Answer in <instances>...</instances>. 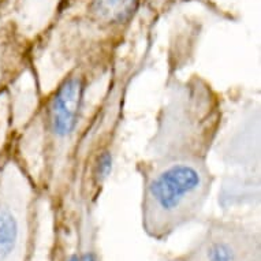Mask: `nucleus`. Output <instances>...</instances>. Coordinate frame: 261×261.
Masks as SVG:
<instances>
[{
  "label": "nucleus",
  "instance_id": "3",
  "mask_svg": "<svg viewBox=\"0 0 261 261\" xmlns=\"http://www.w3.org/2000/svg\"><path fill=\"white\" fill-rule=\"evenodd\" d=\"M146 0H77L45 33L52 66L64 70L84 60H111L127 39Z\"/></svg>",
  "mask_w": 261,
  "mask_h": 261
},
{
  "label": "nucleus",
  "instance_id": "8",
  "mask_svg": "<svg viewBox=\"0 0 261 261\" xmlns=\"http://www.w3.org/2000/svg\"><path fill=\"white\" fill-rule=\"evenodd\" d=\"M7 130H9V118H7V115H3V118L0 120V150H2V146L5 145Z\"/></svg>",
  "mask_w": 261,
  "mask_h": 261
},
{
  "label": "nucleus",
  "instance_id": "6",
  "mask_svg": "<svg viewBox=\"0 0 261 261\" xmlns=\"http://www.w3.org/2000/svg\"><path fill=\"white\" fill-rule=\"evenodd\" d=\"M178 261H260V236L241 220L215 219Z\"/></svg>",
  "mask_w": 261,
  "mask_h": 261
},
{
  "label": "nucleus",
  "instance_id": "4",
  "mask_svg": "<svg viewBox=\"0 0 261 261\" xmlns=\"http://www.w3.org/2000/svg\"><path fill=\"white\" fill-rule=\"evenodd\" d=\"M142 66L134 60L124 64L120 63V59L116 62L82 137L74 168L71 196H78L90 205L94 206L99 201L111 175L128 88Z\"/></svg>",
  "mask_w": 261,
  "mask_h": 261
},
{
  "label": "nucleus",
  "instance_id": "2",
  "mask_svg": "<svg viewBox=\"0 0 261 261\" xmlns=\"http://www.w3.org/2000/svg\"><path fill=\"white\" fill-rule=\"evenodd\" d=\"M118 60H84L62 71L15 141L14 158L54 210L71 196L82 137Z\"/></svg>",
  "mask_w": 261,
  "mask_h": 261
},
{
  "label": "nucleus",
  "instance_id": "7",
  "mask_svg": "<svg viewBox=\"0 0 261 261\" xmlns=\"http://www.w3.org/2000/svg\"><path fill=\"white\" fill-rule=\"evenodd\" d=\"M81 261H99V257L94 252L93 246L90 245V242H88L85 246H82Z\"/></svg>",
  "mask_w": 261,
  "mask_h": 261
},
{
  "label": "nucleus",
  "instance_id": "9",
  "mask_svg": "<svg viewBox=\"0 0 261 261\" xmlns=\"http://www.w3.org/2000/svg\"><path fill=\"white\" fill-rule=\"evenodd\" d=\"M81 250H82V246L78 245L77 249H74L73 252H70L69 254L66 256L64 261H81Z\"/></svg>",
  "mask_w": 261,
  "mask_h": 261
},
{
  "label": "nucleus",
  "instance_id": "5",
  "mask_svg": "<svg viewBox=\"0 0 261 261\" xmlns=\"http://www.w3.org/2000/svg\"><path fill=\"white\" fill-rule=\"evenodd\" d=\"M231 126H224L214 150L226 167L219 200L224 206L253 204L260 197V106L241 97Z\"/></svg>",
  "mask_w": 261,
  "mask_h": 261
},
{
  "label": "nucleus",
  "instance_id": "1",
  "mask_svg": "<svg viewBox=\"0 0 261 261\" xmlns=\"http://www.w3.org/2000/svg\"><path fill=\"white\" fill-rule=\"evenodd\" d=\"M226 116L227 99L208 78L168 66L153 133L136 163L149 237L166 240L202 212L216 180L210 158Z\"/></svg>",
  "mask_w": 261,
  "mask_h": 261
}]
</instances>
